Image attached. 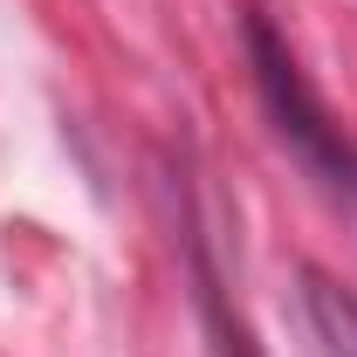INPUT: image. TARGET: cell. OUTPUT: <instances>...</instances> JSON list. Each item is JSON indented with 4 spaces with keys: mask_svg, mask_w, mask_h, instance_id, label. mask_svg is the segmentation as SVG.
I'll return each instance as SVG.
<instances>
[{
    "mask_svg": "<svg viewBox=\"0 0 357 357\" xmlns=\"http://www.w3.org/2000/svg\"><path fill=\"white\" fill-rule=\"evenodd\" d=\"M296 310H303V330H310L316 357H357V289L330 282L323 268H303Z\"/></svg>",
    "mask_w": 357,
    "mask_h": 357,
    "instance_id": "6da1fadb",
    "label": "cell"
},
{
    "mask_svg": "<svg viewBox=\"0 0 357 357\" xmlns=\"http://www.w3.org/2000/svg\"><path fill=\"white\" fill-rule=\"evenodd\" d=\"M192 261H199V296H206V316H213V337H220V357H261V351H255V337L241 330V316H227L220 289H213V268H206V248H192Z\"/></svg>",
    "mask_w": 357,
    "mask_h": 357,
    "instance_id": "7a4b0ae2",
    "label": "cell"
},
{
    "mask_svg": "<svg viewBox=\"0 0 357 357\" xmlns=\"http://www.w3.org/2000/svg\"><path fill=\"white\" fill-rule=\"evenodd\" d=\"M351 199H357V192H351Z\"/></svg>",
    "mask_w": 357,
    "mask_h": 357,
    "instance_id": "3957f363",
    "label": "cell"
}]
</instances>
